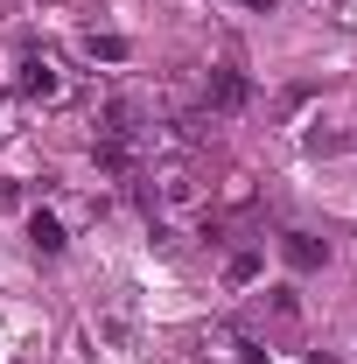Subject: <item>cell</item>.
I'll return each instance as SVG.
<instances>
[{"label": "cell", "instance_id": "3", "mask_svg": "<svg viewBox=\"0 0 357 364\" xmlns=\"http://www.w3.org/2000/svg\"><path fill=\"white\" fill-rule=\"evenodd\" d=\"M280 252H287V267H294V273H315L322 259H329V245H322L315 231H287V238H280Z\"/></svg>", "mask_w": 357, "mask_h": 364}, {"label": "cell", "instance_id": "6", "mask_svg": "<svg viewBox=\"0 0 357 364\" xmlns=\"http://www.w3.org/2000/svg\"><path fill=\"white\" fill-rule=\"evenodd\" d=\"M260 280V252H231L224 259V287H252Z\"/></svg>", "mask_w": 357, "mask_h": 364}, {"label": "cell", "instance_id": "4", "mask_svg": "<svg viewBox=\"0 0 357 364\" xmlns=\"http://www.w3.org/2000/svg\"><path fill=\"white\" fill-rule=\"evenodd\" d=\"M28 245H36V252H49V259H56V252H63L70 238H63V225H56L49 210H36V218H28Z\"/></svg>", "mask_w": 357, "mask_h": 364}, {"label": "cell", "instance_id": "1", "mask_svg": "<svg viewBox=\"0 0 357 364\" xmlns=\"http://www.w3.org/2000/svg\"><path fill=\"white\" fill-rule=\"evenodd\" d=\"M245 98H252L245 70H211V77H203V119H231V112H245Z\"/></svg>", "mask_w": 357, "mask_h": 364}, {"label": "cell", "instance_id": "7", "mask_svg": "<svg viewBox=\"0 0 357 364\" xmlns=\"http://www.w3.org/2000/svg\"><path fill=\"white\" fill-rule=\"evenodd\" d=\"M238 7H252V14H273V0H238Z\"/></svg>", "mask_w": 357, "mask_h": 364}, {"label": "cell", "instance_id": "5", "mask_svg": "<svg viewBox=\"0 0 357 364\" xmlns=\"http://www.w3.org/2000/svg\"><path fill=\"white\" fill-rule=\"evenodd\" d=\"M85 56L91 63H127L134 49H127V36H85Z\"/></svg>", "mask_w": 357, "mask_h": 364}, {"label": "cell", "instance_id": "2", "mask_svg": "<svg viewBox=\"0 0 357 364\" xmlns=\"http://www.w3.org/2000/svg\"><path fill=\"white\" fill-rule=\"evenodd\" d=\"M21 91H28V98H56V91H63V77H56V63H49L43 49L21 56Z\"/></svg>", "mask_w": 357, "mask_h": 364}, {"label": "cell", "instance_id": "8", "mask_svg": "<svg viewBox=\"0 0 357 364\" xmlns=\"http://www.w3.org/2000/svg\"><path fill=\"white\" fill-rule=\"evenodd\" d=\"M309 364H336V358H322V350H315V358H309Z\"/></svg>", "mask_w": 357, "mask_h": 364}]
</instances>
